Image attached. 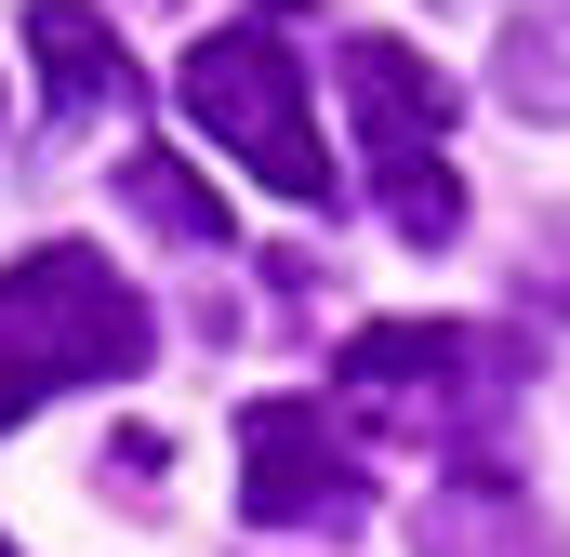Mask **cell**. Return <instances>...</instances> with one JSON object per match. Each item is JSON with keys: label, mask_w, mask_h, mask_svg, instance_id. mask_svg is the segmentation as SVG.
<instances>
[{"label": "cell", "mask_w": 570, "mask_h": 557, "mask_svg": "<svg viewBox=\"0 0 570 557\" xmlns=\"http://www.w3.org/2000/svg\"><path fill=\"white\" fill-rule=\"evenodd\" d=\"M332 385H345V412H372L385 438L451 451V478H504L491 438L518 412L531 359H518V332H491V319H372V332H345Z\"/></svg>", "instance_id": "cell-1"}, {"label": "cell", "mask_w": 570, "mask_h": 557, "mask_svg": "<svg viewBox=\"0 0 570 557\" xmlns=\"http://www.w3.org/2000/svg\"><path fill=\"white\" fill-rule=\"evenodd\" d=\"M146 359H159V305L107 253L40 240L0 266V424H27L67 385H134Z\"/></svg>", "instance_id": "cell-2"}, {"label": "cell", "mask_w": 570, "mask_h": 557, "mask_svg": "<svg viewBox=\"0 0 570 557\" xmlns=\"http://www.w3.org/2000/svg\"><path fill=\"white\" fill-rule=\"evenodd\" d=\"M186 107H199L213 146H239V173L279 186L292 213H332V199H345V173H332V146H318V107H305L292 0H253V13H226V27L186 40Z\"/></svg>", "instance_id": "cell-3"}, {"label": "cell", "mask_w": 570, "mask_h": 557, "mask_svg": "<svg viewBox=\"0 0 570 557\" xmlns=\"http://www.w3.org/2000/svg\"><path fill=\"white\" fill-rule=\"evenodd\" d=\"M332 80H345V120H358V159H372L385 226H399L412 253H438V240L464 226V173L438 159L451 120H464L451 67L412 53V40H385V27H345V40H332Z\"/></svg>", "instance_id": "cell-4"}, {"label": "cell", "mask_w": 570, "mask_h": 557, "mask_svg": "<svg viewBox=\"0 0 570 557\" xmlns=\"http://www.w3.org/2000/svg\"><path fill=\"white\" fill-rule=\"evenodd\" d=\"M239 518L253 531H345L372 518V465L318 399H253L239 412Z\"/></svg>", "instance_id": "cell-5"}, {"label": "cell", "mask_w": 570, "mask_h": 557, "mask_svg": "<svg viewBox=\"0 0 570 557\" xmlns=\"http://www.w3.org/2000/svg\"><path fill=\"white\" fill-rule=\"evenodd\" d=\"M27 67H40V94H53V120H134V53L80 13V0H40L27 13Z\"/></svg>", "instance_id": "cell-6"}, {"label": "cell", "mask_w": 570, "mask_h": 557, "mask_svg": "<svg viewBox=\"0 0 570 557\" xmlns=\"http://www.w3.org/2000/svg\"><path fill=\"white\" fill-rule=\"evenodd\" d=\"M120 213H146L173 253H239V240H226V199H213L173 146H134V159H120Z\"/></svg>", "instance_id": "cell-7"}, {"label": "cell", "mask_w": 570, "mask_h": 557, "mask_svg": "<svg viewBox=\"0 0 570 557\" xmlns=\"http://www.w3.org/2000/svg\"><path fill=\"white\" fill-rule=\"evenodd\" d=\"M504 94H518L531 120H570V13H531V27L504 40Z\"/></svg>", "instance_id": "cell-8"}, {"label": "cell", "mask_w": 570, "mask_h": 557, "mask_svg": "<svg viewBox=\"0 0 570 557\" xmlns=\"http://www.w3.org/2000/svg\"><path fill=\"white\" fill-rule=\"evenodd\" d=\"M531 292H544V305H558V319H570V226H558V240H544V266H531Z\"/></svg>", "instance_id": "cell-9"}, {"label": "cell", "mask_w": 570, "mask_h": 557, "mask_svg": "<svg viewBox=\"0 0 570 557\" xmlns=\"http://www.w3.org/2000/svg\"><path fill=\"white\" fill-rule=\"evenodd\" d=\"M0 557H13V545H0Z\"/></svg>", "instance_id": "cell-10"}]
</instances>
